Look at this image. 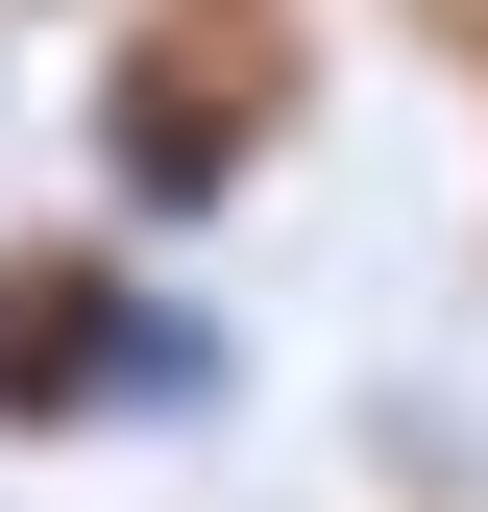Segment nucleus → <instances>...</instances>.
I'll use <instances>...</instances> for the list:
<instances>
[{
    "instance_id": "f03ea898",
    "label": "nucleus",
    "mask_w": 488,
    "mask_h": 512,
    "mask_svg": "<svg viewBox=\"0 0 488 512\" xmlns=\"http://www.w3.org/2000/svg\"><path fill=\"white\" fill-rule=\"evenodd\" d=\"M244 147H269V74H244V49H122V74H98V171L147 220H196Z\"/></svg>"
},
{
    "instance_id": "f257e3e1",
    "label": "nucleus",
    "mask_w": 488,
    "mask_h": 512,
    "mask_svg": "<svg viewBox=\"0 0 488 512\" xmlns=\"http://www.w3.org/2000/svg\"><path fill=\"white\" fill-rule=\"evenodd\" d=\"M220 317L147 293L122 244H0V439H98V415H196Z\"/></svg>"
}]
</instances>
